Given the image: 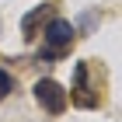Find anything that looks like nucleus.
Returning a JSON list of instances; mask_svg holds the SVG:
<instances>
[{
	"instance_id": "nucleus-1",
	"label": "nucleus",
	"mask_w": 122,
	"mask_h": 122,
	"mask_svg": "<svg viewBox=\"0 0 122 122\" xmlns=\"http://www.w3.org/2000/svg\"><path fill=\"white\" fill-rule=\"evenodd\" d=\"M70 101H73V105H80V108H98V105H101V91H98V84H91V59L77 63Z\"/></svg>"
},
{
	"instance_id": "nucleus-4",
	"label": "nucleus",
	"mask_w": 122,
	"mask_h": 122,
	"mask_svg": "<svg viewBox=\"0 0 122 122\" xmlns=\"http://www.w3.org/2000/svg\"><path fill=\"white\" fill-rule=\"evenodd\" d=\"M49 14H52V4H42V7H35V10H28V14H25V18H21V31H25V35H35V28L38 25H42V21L49 18Z\"/></svg>"
},
{
	"instance_id": "nucleus-2",
	"label": "nucleus",
	"mask_w": 122,
	"mask_h": 122,
	"mask_svg": "<svg viewBox=\"0 0 122 122\" xmlns=\"http://www.w3.org/2000/svg\"><path fill=\"white\" fill-rule=\"evenodd\" d=\"M73 35H77V28L70 25L66 18H49V25H46V31H42V38H46V59H56V56H63L66 49H70V42H73Z\"/></svg>"
},
{
	"instance_id": "nucleus-3",
	"label": "nucleus",
	"mask_w": 122,
	"mask_h": 122,
	"mask_svg": "<svg viewBox=\"0 0 122 122\" xmlns=\"http://www.w3.org/2000/svg\"><path fill=\"white\" fill-rule=\"evenodd\" d=\"M35 101L42 105L49 115H63L66 105H70V94H66L56 80H49V77H46V80H38V84H35Z\"/></svg>"
},
{
	"instance_id": "nucleus-5",
	"label": "nucleus",
	"mask_w": 122,
	"mask_h": 122,
	"mask_svg": "<svg viewBox=\"0 0 122 122\" xmlns=\"http://www.w3.org/2000/svg\"><path fill=\"white\" fill-rule=\"evenodd\" d=\"M10 91H14V77H10L7 70H0V101H4Z\"/></svg>"
}]
</instances>
